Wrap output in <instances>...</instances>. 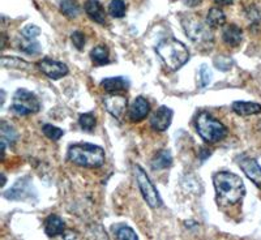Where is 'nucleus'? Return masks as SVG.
<instances>
[{"label":"nucleus","instance_id":"13","mask_svg":"<svg viewBox=\"0 0 261 240\" xmlns=\"http://www.w3.org/2000/svg\"><path fill=\"white\" fill-rule=\"evenodd\" d=\"M150 113V104L146 101L145 98L137 97L135 98V101L132 102L128 111V118L132 123H139L146 118Z\"/></svg>","mask_w":261,"mask_h":240},{"label":"nucleus","instance_id":"8","mask_svg":"<svg viewBox=\"0 0 261 240\" xmlns=\"http://www.w3.org/2000/svg\"><path fill=\"white\" fill-rule=\"evenodd\" d=\"M4 199L12 200V201H25V200L36 197L37 193L32 184V179L29 176L18 179L12 188L3 193Z\"/></svg>","mask_w":261,"mask_h":240},{"label":"nucleus","instance_id":"10","mask_svg":"<svg viewBox=\"0 0 261 240\" xmlns=\"http://www.w3.org/2000/svg\"><path fill=\"white\" fill-rule=\"evenodd\" d=\"M103 104L106 107L107 113L120 120L124 115L125 110H127L128 101L124 95H120L118 93H110L109 95L103 97Z\"/></svg>","mask_w":261,"mask_h":240},{"label":"nucleus","instance_id":"17","mask_svg":"<svg viewBox=\"0 0 261 240\" xmlns=\"http://www.w3.org/2000/svg\"><path fill=\"white\" fill-rule=\"evenodd\" d=\"M17 48L27 55H38L42 51V46L38 39L28 38V37L21 36V34L17 38Z\"/></svg>","mask_w":261,"mask_h":240},{"label":"nucleus","instance_id":"20","mask_svg":"<svg viewBox=\"0 0 261 240\" xmlns=\"http://www.w3.org/2000/svg\"><path fill=\"white\" fill-rule=\"evenodd\" d=\"M172 166V155L170 150H160L151 159V169L165 170Z\"/></svg>","mask_w":261,"mask_h":240},{"label":"nucleus","instance_id":"24","mask_svg":"<svg viewBox=\"0 0 261 240\" xmlns=\"http://www.w3.org/2000/svg\"><path fill=\"white\" fill-rule=\"evenodd\" d=\"M113 230H114V234H115L116 239H119V240H137L139 239V236H137L136 232H135L134 230L129 227V226L123 225V223H120V225H116Z\"/></svg>","mask_w":261,"mask_h":240},{"label":"nucleus","instance_id":"26","mask_svg":"<svg viewBox=\"0 0 261 240\" xmlns=\"http://www.w3.org/2000/svg\"><path fill=\"white\" fill-rule=\"evenodd\" d=\"M0 132H2V141L4 143H8L9 146L13 145L16 143V140H17V132L15 130V128L12 127L8 123L3 122L2 125H0Z\"/></svg>","mask_w":261,"mask_h":240},{"label":"nucleus","instance_id":"6","mask_svg":"<svg viewBox=\"0 0 261 240\" xmlns=\"http://www.w3.org/2000/svg\"><path fill=\"white\" fill-rule=\"evenodd\" d=\"M12 110L20 116H28L37 114L41 110V103L34 93L21 88L16 90L12 101Z\"/></svg>","mask_w":261,"mask_h":240},{"label":"nucleus","instance_id":"3","mask_svg":"<svg viewBox=\"0 0 261 240\" xmlns=\"http://www.w3.org/2000/svg\"><path fill=\"white\" fill-rule=\"evenodd\" d=\"M68 159L85 169H99L105 165L106 155L101 146L94 144H73L68 149Z\"/></svg>","mask_w":261,"mask_h":240},{"label":"nucleus","instance_id":"33","mask_svg":"<svg viewBox=\"0 0 261 240\" xmlns=\"http://www.w3.org/2000/svg\"><path fill=\"white\" fill-rule=\"evenodd\" d=\"M71 39H72V43H73V46L77 50H83L84 46H85V36H84V33L81 32H73L72 33L71 36Z\"/></svg>","mask_w":261,"mask_h":240},{"label":"nucleus","instance_id":"16","mask_svg":"<svg viewBox=\"0 0 261 240\" xmlns=\"http://www.w3.org/2000/svg\"><path fill=\"white\" fill-rule=\"evenodd\" d=\"M101 86L107 93H120L125 92L129 88V81L127 77H107L101 81Z\"/></svg>","mask_w":261,"mask_h":240},{"label":"nucleus","instance_id":"34","mask_svg":"<svg viewBox=\"0 0 261 240\" xmlns=\"http://www.w3.org/2000/svg\"><path fill=\"white\" fill-rule=\"evenodd\" d=\"M218 6H230V4H232V2L234 0H214Z\"/></svg>","mask_w":261,"mask_h":240},{"label":"nucleus","instance_id":"25","mask_svg":"<svg viewBox=\"0 0 261 240\" xmlns=\"http://www.w3.org/2000/svg\"><path fill=\"white\" fill-rule=\"evenodd\" d=\"M60 12L68 18H76L80 13V7L74 0H62L60 2Z\"/></svg>","mask_w":261,"mask_h":240},{"label":"nucleus","instance_id":"14","mask_svg":"<svg viewBox=\"0 0 261 240\" xmlns=\"http://www.w3.org/2000/svg\"><path fill=\"white\" fill-rule=\"evenodd\" d=\"M85 12L97 24H106V12L98 0H88L85 3Z\"/></svg>","mask_w":261,"mask_h":240},{"label":"nucleus","instance_id":"22","mask_svg":"<svg viewBox=\"0 0 261 240\" xmlns=\"http://www.w3.org/2000/svg\"><path fill=\"white\" fill-rule=\"evenodd\" d=\"M90 59L95 65H105L110 63L109 50L106 46H97L90 51Z\"/></svg>","mask_w":261,"mask_h":240},{"label":"nucleus","instance_id":"30","mask_svg":"<svg viewBox=\"0 0 261 240\" xmlns=\"http://www.w3.org/2000/svg\"><path fill=\"white\" fill-rule=\"evenodd\" d=\"M212 80V72L211 69L208 68V65L202 64L200 67V72H199V85L200 88H205V86H208L209 83Z\"/></svg>","mask_w":261,"mask_h":240},{"label":"nucleus","instance_id":"32","mask_svg":"<svg viewBox=\"0 0 261 240\" xmlns=\"http://www.w3.org/2000/svg\"><path fill=\"white\" fill-rule=\"evenodd\" d=\"M21 36H24V37H28V38H34L37 39L38 38V36L41 34V29H39L37 25H27V26L24 28V29L21 30L20 33Z\"/></svg>","mask_w":261,"mask_h":240},{"label":"nucleus","instance_id":"1","mask_svg":"<svg viewBox=\"0 0 261 240\" xmlns=\"http://www.w3.org/2000/svg\"><path fill=\"white\" fill-rule=\"evenodd\" d=\"M213 184L217 193V200L222 204H237L246 195L243 180L234 172H217L213 176Z\"/></svg>","mask_w":261,"mask_h":240},{"label":"nucleus","instance_id":"18","mask_svg":"<svg viewBox=\"0 0 261 240\" xmlns=\"http://www.w3.org/2000/svg\"><path fill=\"white\" fill-rule=\"evenodd\" d=\"M222 39L226 45L231 46V47H237V46L241 45L242 39H243V32L237 25H228V26L223 29Z\"/></svg>","mask_w":261,"mask_h":240},{"label":"nucleus","instance_id":"23","mask_svg":"<svg viewBox=\"0 0 261 240\" xmlns=\"http://www.w3.org/2000/svg\"><path fill=\"white\" fill-rule=\"evenodd\" d=\"M226 16L222 9L220 8H212L206 16V24L211 28H218L225 25Z\"/></svg>","mask_w":261,"mask_h":240},{"label":"nucleus","instance_id":"21","mask_svg":"<svg viewBox=\"0 0 261 240\" xmlns=\"http://www.w3.org/2000/svg\"><path fill=\"white\" fill-rule=\"evenodd\" d=\"M0 64L3 68L7 69H22V71H27L29 69L32 65L30 63L25 62L24 59H20V58L16 57H3L0 59Z\"/></svg>","mask_w":261,"mask_h":240},{"label":"nucleus","instance_id":"19","mask_svg":"<svg viewBox=\"0 0 261 240\" xmlns=\"http://www.w3.org/2000/svg\"><path fill=\"white\" fill-rule=\"evenodd\" d=\"M232 111L241 116L256 115L261 113V104L255 103V102L237 101L232 103Z\"/></svg>","mask_w":261,"mask_h":240},{"label":"nucleus","instance_id":"27","mask_svg":"<svg viewBox=\"0 0 261 240\" xmlns=\"http://www.w3.org/2000/svg\"><path fill=\"white\" fill-rule=\"evenodd\" d=\"M125 11H127V6L124 0H111L109 4V13L115 18L124 17Z\"/></svg>","mask_w":261,"mask_h":240},{"label":"nucleus","instance_id":"28","mask_svg":"<svg viewBox=\"0 0 261 240\" xmlns=\"http://www.w3.org/2000/svg\"><path fill=\"white\" fill-rule=\"evenodd\" d=\"M79 124H80L81 129L85 130V132H92L94 129L95 124V116L93 113H86V114H81L80 118H79Z\"/></svg>","mask_w":261,"mask_h":240},{"label":"nucleus","instance_id":"31","mask_svg":"<svg viewBox=\"0 0 261 240\" xmlns=\"http://www.w3.org/2000/svg\"><path fill=\"white\" fill-rule=\"evenodd\" d=\"M214 65L217 67V69L226 72L231 68L232 60L227 57H217L216 59H214Z\"/></svg>","mask_w":261,"mask_h":240},{"label":"nucleus","instance_id":"4","mask_svg":"<svg viewBox=\"0 0 261 240\" xmlns=\"http://www.w3.org/2000/svg\"><path fill=\"white\" fill-rule=\"evenodd\" d=\"M196 129L205 143L216 144L227 136V128L209 113H200L196 118Z\"/></svg>","mask_w":261,"mask_h":240},{"label":"nucleus","instance_id":"29","mask_svg":"<svg viewBox=\"0 0 261 240\" xmlns=\"http://www.w3.org/2000/svg\"><path fill=\"white\" fill-rule=\"evenodd\" d=\"M42 130H43L45 136L47 137V139L53 140V141H58V140L62 139L63 135H64V130L55 127V125L53 124H45L42 127Z\"/></svg>","mask_w":261,"mask_h":240},{"label":"nucleus","instance_id":"9","mask_svg":"<svg viewBox=\"0 0 261 240\" xmlns=\"http://www.w3.org/2000/svg\"><path fill=\"white\" fill-rule=\"evenodd\" d=\"M38 68L42 73H45L48 78L51 80H59L67 76L69 72L68 67L62 62L58 60L50 59V58H45L38 63Z\"/></svg>","mask_w":261,"mask_h":240},{"label":"nucleus","instance_id":"7","mask_svg":"<svg viewBox=\"0 0 261 240\" xmlns=\"http://www.w3.org/2000/svg\"><path fill=\"white\" fill-rule=\"evenodd\" d=\"M135 176H136V181L140 188V192L143 195L146 204L151 209L160 208L161 205H162V200H161V196L158 193L157 188L154 187V184L151 183L149 176L146 175L145 170L141 166H139V165H136L135 166Z\"/></svg>","mask_w":261,"mask_h":240},{"label":"nucleus","instance_id":"11","mask_svg":"<svg viewBox=\"0 0 261 240\" xmlns=\"http://www.w3.org/2000/svg\"><path fill=\"white\" fill-rule=\"evenodd\" d=\"M238 165L242 169V171L246 174L247 178L261 190V166L257 163V161L255 158L243 155V157L239 158Z\"/></svg>","mask_w":261,"mask_h":240},{"label":"nucleus","instance_id":"2","mask_svg":"<svg viewBox=\"0 0 261 240\" xmlns=\"http://www.w3.org/2000/svg\"><path fill=\"white\" fill-rule=\"evenodd\" d=\"M161 62L169 71L175 72L180 69L190 60V51L183 42L175 38H167L160 42L155 47Z\"/></svg>","mask_w":261,"mask_h":240},{"label":"nucleus","instance_id":"15","mask_svg":"<svg viewBox=\"0 0 261 240\" xmlns=\"http://www.w3.org/2000/svg\"><path fill=\"white\" fill-rule=\"evenodd\" d=\"M65 231L64 221L57 214H51L45 221V232L47 236L55 237L63 235Z\"/></svg>","mask_w":261,"mask_h":240},{"label":"nucleus","instance_id":"5","mask_svg":"<svg viewBox=\"0 0 261 240\" xmlns=\"http://www.w3.org/2000/svg\"><path fill=\"white\" fill-rule=\"evenodd\" d=\"M181 25L191 41L197 46V48L211 50L213 43V34L209 30V25H204L200 20L195 17V15H188L187 17L181 18Z\"/></svg>","mask_w":261,"mask_h":240},{"label":"nucleus","instance_id":"12","mask_svg":"<svg viewBox=\"0 0 261 240\" xmlns=\"http://www.w3.org/2000/svg\"><path fill=\"white\" fill-rule=\"evenodd\" d=\"M174 111L167 106H161L150 118V127L157 132H165L171 125Z\"/></svg>","mask_w":261,"mask_h":240}]
</instances>
